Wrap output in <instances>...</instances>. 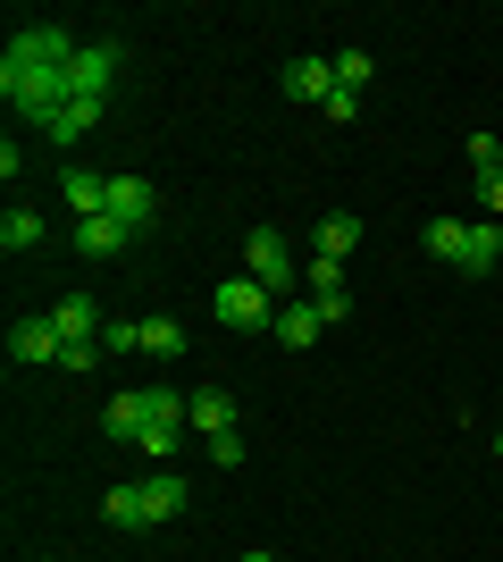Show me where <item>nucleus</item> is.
<instances>
[{"label": "nucleus", "mask_w": 503, "mask_h": 562, "mask_svg": "<svg viewBox=\"0 0 503 562\" xmlns=\"http://www.w3.org/2000/svg\"><path fill=\"white\" fill-rule=\"evenodd\" d=\"M110 76H118V43H76L68 25H18L0 50L9 110L34 117L50 143L93 135L101 110H110Z\"/></svg>", "instance_id": "1"}, {"label": "nucleus", "mask_w": 503, "mask_h": 562, "mask_svg": "<svg viewBox=\"0 0 503 562\" xmlns=\"http://www.w3.org/2000/svg\"><path fill=\"white\" fill-rule=\"evenodd\" d=\"M185 504H193V487L176 479V470H160V479H135V487H110V495H101V520L135 538V529H160V520H176Z\"/></svg>", "instance_id": "2"}, {"label": "nucleus", "mask_w": 503, "mask_h": 562, "mask_svg": "<svg viewBox=\"0 0 503 562\" xmlns=\"http://www.w3.org/2000/svg\"><path fill=\"white\" fill-rule=\"evenodd\" d=\"M243 278H261L277 303H294V285H302V260L286 252V235H277V227H252V235H243Z\"/></svg>", "instance_id": "3"}, {"label": "nucleus", "mask_w": 503, "mask_h": 562, "mask_svg": "<svg viewBox=\"0 0 503 562\" xmlns=\"http://www.w3.org/2000/svg\"><path fill=\"white\" fill-rule=\"evenodd\" d=\"M218 328H236V336H261V328H277V294H268L261 278H218Z\"/></svg>", "instance_id": "4"}, {"label": "nucleus", "mask_w": 503, "mask_h": 562, "mask_svg": "<svg viewBox=\"0 0 503 562\" xmlns=\"http://www.w3.org/2000/svg\"><path fill=\"white\" fill-rule=\"evenodd\" d=\"M101 428H110L118 446H144L151 428H160V412H151V386H126V395H110V412H101Z\"/></svg>", "instance_id": "5"}, {"label": "nucleus", "mask_w": 503, "mask_h": 562, "mask_svg": "<svg viewBox=\"0 0 503 562\" xmlns=\"http://www.w3.org/2000/svg\"><path fill=\"white\" fill-rule=\"evenodd\" d=\"M470 177H479V202H487V218H503V143L487 135H470Z\"/></svg>", "instance_id": "6"}, {"label": "nucleus", "mask_w": 503, "mask_h": 562, "mask_svg": "<svg viewBox=\"0 0 503 562\" xmlns=\"http://www.w3.org/2000/svg\"><path fill=\"white\" fill-rule=\"evenodd\" d=\"M151 211H160V193H151L144 177H110V218H118L126 235H144V227H151Z\"/></svg>", "instance_id": "7"}, {"label": "nucleus", "mask_w": 503, "mask_h": 562, "mask_svg": "<svg viewBox=\"0 0 503 562\" xmlns=\"http://www.w3.org/2000/svg\"><path fill=\"white\" fill-rule=\"evenodd\" d=\"M59 352H68V336L50 328V311H43V319H18V328H9V361H50V370H59Z\"/></svg>", "instance_id": "8"}, {"label": "nucleus", "mask_w": 503, "mask_h": 562, "mask_svg": "<svg viewBox=\"0 0 503 562\" xmlns=\"http://www.w3.org/2000/svg\"><path fill=\"white\" fill-rule=\"evenodd\" d=\"M185 420L202 428V437H236V395H227V386H193V395H185Z\"/></svg>", "instance_id": "9"}, {"label": "nucleus", "mask_w": 503, "mask_h": 562, "mask_svg": "<svg viewBox=\"0 0 503 562\" xmlns=\"http://www.w3.org/2000/svg\"><path fill=\"white\" fill-rule=\"evenodd\" d=\"M286 101H319V110H328V101H335V59H319V50H311V59H294V68H286Z\"/></svg>", "instance_id": "10"}, {"label": "nucleus", "mask_w": 503, "mask_h": 562, "mask_svg": "<svg viewBox=\"0 0 503 562\" xmlns=\"http://www.w3.org/2000/svg\"><path fill=\"white\" fill-rule=\"evenodd\" d=\"M59 193H68L76 218H101V211H110V177H101V168H59Z\"/></svg>", "instance_id": "11"}, {"label": "nucleus", "mask_w": 503, "mask_h": 562, "mask_svg": "<svg viewBox=\"0 0 503 562\" xmlns=\"http://www.w3.org/2000/svg\"><path fill=\"white\" fill-rule=\"evenodd\" d=\"M495 260H503V227H495V218H479V227H461V260H454L461 278H487Z\"/></svg>", "instance_id": "12"}, {"label": "nucleus", "mask_w": 503, "mask_h": 562, "mask_svg": "<svg viewBox=\"0 0 503 562\" xmlns=\"http://www.w3.org/2000/svg\"><path fill=\"white\" fill-rule=\"evenodd\" d=\"M126 244H135V235H126L110 211H101V218H76V252H84V260H118Z\"/></svg>", "instance_id": "13"}, {"label": "nucleus", "mask_w": 503, "mask_h": 562, "mask_svg": "<svg viewBox=\"0 0 503 562\" xmlns=\"http://www.w3.org/2000/svg\"><path fill=\"white\" fill-rule=\"evenodd\" d=\"M50 328L68 336V345H101V311H93V294H68V303L50 311Z\"/></svg>", "instance_id": "14"}, {"label": "nucleus", "mask_w": 503, "mask_h": 562, "mask_svg": "<svg viewBox=\"0 0 503 562\" xmlns=\"http://www.w3.org/2000/svg\"><path fill=\"white\" fill-rule=\"evenodd\" d=\"M319 328H328V319H319L311 303H277V328H268V336H277L286 352H302V345H319Z\"/></svg>", "instance_id": "15"}, {"label": "nucleus", "mask_w": 503, "mask_h": 562, "mask_svg": "<svg viewBox=\"0 0 503 562\" xmlns=\"http://www.w3.org/2000/svg\"><path fill=\"white\" fill-rule=\"evenodd\" d=\"M353 244H361V218L353 211H328V218H319V260H353Z\"/></svg>", "instance_id": "16"}, {"label": "nucleus", "mask_w": 503, "mask_h": 562, "mask_svg": "<svg viewBox=\"0 0 503 562\" xmlns=\"http://www.w3.org/2000/svg\"><path fill=\"white\" fill-rule=\"evenodd\" d=\"M461 227H470V218H428V227H420V244H428V252L454 269V260H461Z\"/></svg>", "instance_id": "17"}, {"label": "nucleus", "mask_w": 503, "mask_h": 562, "mask_svg": "<svg viewBox=\"0 0 503 562\" xmlns=\"http://www.w3.org/2000/svg\"><path fill=\"white\" fill-rule=\"evenodd\" d=\"M328 59H335V93H361V85L378 76V59H369V50H328Z\"/></svg>", "instance_id": "18"}, {"label": "nucleus", "mask_w": 503, "mask_h": 562, "mask_svg": "<svg viewBox=\"0 0 503 562\" xmlns=\"http://www.w3.org/2000/svg\"><path fill=\"white\" fill-rule=\"evenodd\" d=\"M34 244H43V218H34V211H9V218H0V252H34Z\"/></svg>", "instance_id": "19"}, {"label": "nucleus", "mask_w": 503, "mask_h": 562, "mask_svg": "<svg viewBox=\"0 0 503 562\" xmlns=\"http://www.w3.org/2000/svg\"><path fill=\"white\" fill-rule=\"evenodd\" d=\"M144 352L176 361V352H185V328H176V319H144Z\"/></svg>", "instance_id": "20"}, {"label": "nucleus", "mask_w": 503, "mask_h": 562, "mask_svg": "<svg viewBox=\"0 0 503 562\" xmlns=\"http://www.w3.org/2000/svg\"><path fill=\"white\" fill-rule=\"evenodd\" d=\"M101 352H144V319H110V328H101Z\"/></svg>", "instance_id": "21"}, {"label": "nucleus", "mask_w": 503, "mask_h": 562, "mask_svg": "<svg viewBox=\"0 0 503 562\" xmlns=\"http://www.w3.org/2000/svg\"><path fill=\"white\" fill-rule=\"evenodd\" d=\"M236 562H277V554H268V546H252V554H236Z\"/></svg>", "instance_id": "22"}, {"label": "nucleus", "mask_w": 503, "mask_h": 562, "mask_svg": "<svg viewBox=\"0 0 503 562\" xmlns=\"http://www.w3.org/2000/svg\"><path fill=\"white\" fill-rule=\"evenodd\" d=\"M495 462H503V428H495Z\"/></svg>", "instance_id": "23"}, {"label": "nucleus", "mask_w": 503, "mask_h": 562, "mask_svg": "<svg viewBox=\"0 0 503 562\" xmlns=\"http://www.w3.org/2000/svg\"><path fill=\"white\" fill-rule=\"evenodd\" d=\"M50 562H59V554H50Z\"/></svg>", "instance_id": "24"}]
</instances>
